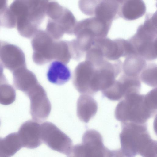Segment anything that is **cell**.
Here are the masks:
<instances>
[{
    "instance_id": "7a4b0ae2",
    "label": "cell",
    "mask_w": 157,
    "mask_h": 157,
    "mask_svg": "<svg viewBox=\"0 0 157 157\" xmlns=\"http://www.w3.org/2000/svg\"><path fill=\"white\" fill-rule=\"evenodd\" d=\"M157 112V103L147 94L134 93L122 99L117 105L115 111L116 119L122 123L130 122L146 123Z\"/></svg>"
},
{
    "instance_id": "3957f363",
    "label": "cell",
    "mask_w": 157,
    "mask_h": 157,
    "mask_svg": "<svg viewBox=\"0 0 157 157\" xmlns=\"http://www.w3.org/2000/svg\"><path fill=\"white\" fill-rule=\"evenodd\" d=\"M11 10L18 33L28 38L33 37L37 32L46 14L45 6L42 1L17 0Z\"/></svg>"
},
{
    "instance_id": "7c38bea8",
    "label": "cell",
    "mask_w": 157,
    "mask_h": 157,
    "mask_svg": "<svg viewBox=\"0 0 157 157\" xmlns=\"http://www.w3.org/2000/svg\"><path fill=\"white\" fill-rule=\"evenodd\" d=\"M17 133L22 147L34 149L38 147L43 143L41 124L34 120H28L24 122Z\"/></svg>"
},
{
    "instance_id": "d6986e66",
    "label": "cell",
    "mask_w": 157,
    "mask_h": 157,
    "mask_svg": "<svg viewBox=\"0 0 157 157\" xmlns=\"http://www.w3.org/2000/svg\"><path fill=\"white\" fill-rule=\"evenodd\" d=\"M147 64L146 61L140 56L130 55L126 57L122 63L123 73L128 76L139 77Z\"/></svg>"
},
{
    "instance_id": "8992f818",
    "label": "cell",
    "mask_w": 157,
    "mask_h": 157,
    "mask_svg": "<svg viewBox=\"0 0 157 157\" xmlns=\"http://www.w3.org/2000/svg\"><path fill=\"white\" fill-rule=\"evenodd\" d=\"M46 32L38 30L31 42L33 50L32 58L37 64L42 65L59 58L60 41H56Z\"/></svg>"
},
{
    "instance_id": "30bf717a",
    "label": "cell",
    "mask_w": 157,
    "mask_h": 157,
    "mask_svg": "<svg viewBox=\"0 0 157 157\" xmlns=\"http://www.w3.org/2000/svg\"><path fill=\"white\" fill-rule=\"evenodd\" d=\"M95 68L94 65L87 60L79 63L74 72L73 82L74 86L80 93L92 95L94 90Z\"/></svg>"
},
{
    "instance_id": "5bb4252c",
    "label": "cell",
    "mask_w": 157,
    "mask_h": 157,
    "mask_svg": "<svg viewBox=\"0 0 157 157\" xmlns=\"http://www.w3.org/2000/svg\"><path fill=\"white\" fill-rule=\"evenodd\" d=\"M12 73L14 86L26 95L39 83L34 74L26 67L18 69Z\"/></svg>"
},
{
    "instance_id": "9c48e42d",
    "label": "cell",
    "mask_w": 157,
    "mask_h": 157,
    "mask_svg": "<svg viewBox=\"0 0 157 157\" xmlns=\"http://www.w3.org/2000/svg\"><path fill=\"white\" fill-rule=\"evenodd\" d=\"M30 100V113L33 120L39 122L49 116L51 105L46 91L39 83L26 94Z\"/></svg>"
},
{
    "instance_id": "4fadbf2b",
    "label": "cell",
    "mask_w": 157,
    "mask_h": 157,
    "mask_svg": "<svg viewBox=\"0 0 157 157\" xmlns=\"http://www.w3.org/2000/svg\"><path fill=\"white\" fill-rule=\"evenodd\" d=\"M119 17L127 20H133L142 16L145 13L146 7L142 0H119Z\"/></svg>"
},
{
    "instance_id": "2e32d148",
    "label": "cell",
    "mask_w": 157,
    "mask_h": 157,
    "mask_svg": "<svg viewBox=\"0 0 157 157\" xmlns=\"http://www.w3.org/2000/svg\"><path fill=\"white\" fill-rule=\"evenodd\" d=\"M98 104L96 101L90 96L81 95L77 104V114L82 121L87 123L96 113Z\"/></svg>"
},
{
    "instance_id": "d4e9b609",
    "label": "cell",
    "mask_w": 157,
    "mask_h": 157,
    "mask_svg": "<svg viewBox=\"0 0 157 157\" xmlns=\"http://www.w3.org/2000/svg\"><path fill=\"white\" fill-rule=\"evenodd\" d=\"M0 45H1V42H0Z\"/></svg>"
},
{
    "instance_id": "8fae6325",
    "label": "cell",
    "mask_w": 157,
    "mask_h": 157,
    "mask_svg": "<svg viewBox=\"0 0 157 157\" xmlns=\"http://www.w3.org/2000/svg\"><path fill=\"white\" fill-rule=\"evenodd\" d=\"M0 64L12 73L26 67L25 54L19 47L9 43L1 42Z\"/></svg>"
},
{
    "instance_id": "603a6c76",
    "label": "cell",
    "mask_w": 157,
    "mask_h": 157,
    "mask_svg": "<svg viewBox=\"0 0 157 157\" xmlns=\"http://www.w3.org/2000/svg\"><path fill=\"white\" fill-rule=\"evenodd\" d=\"M3 67L0 64V85L8 83L7 79L3 73Z\"/></svg>"
},
{
    "instance_id": "7402d4cb",
    "label": "cell",
    "mask_w": 157,
    "mask_h": 157,
    "mask_svg": "<svg viewBox=\"0 0 157 157\" xmlns=\"http://www.w3.org/2000/svg\"><path fill=\"white\" fill-rule=\"evenodd\" d=\"M105 157H127L121 149L114 150H109Z\"/></svg>"
},
{
    "instance_id": "484cf974",
    "label": "cell",
    "mask_w": 157,
    "mask_h": 157,
    "mask_svg": "<svg viewBox=\"0 0 157 157\" xmlns=\"http://www.w3.org/2000/svg\"></svg>"
},
{
    "instance_id": "44dd1931",
    "label": "cell",
    "mask_w": 157,
    "mask_h": 157,
    "mask_svg": "<svg viewBox=\"0 0 157 157\" xmlns=\"http://www.w3.org/2000/svg\"><path fill=\"white\" fill-rule=\"evenodd\" d=\"M16 98L15 90L8 83L0 85V104L8 105L13 103Z\"/></svg>"
},
{
    "instance_id": "52a82bcc",
    "label": "cell",
    "mask_w": 157,
    "mask_h": 157,
    "mask_svg": "<svg viewBox=\"0 0 157 157\" xmlns=\"http://www.w3.org/2000/svg\"><path fill=\"white\" fill-rule=\"evenodd\" d=\"M109 149L103 144L101 134L94 129L86 130L82 142L72 147L67 157H105Z\"/></svg>"
},
{
    "instance_id": "5b68a950",
    "label": "cell",
    "mask_w": 157,
    "mask_h": 157,
    "mask_svg": "<svg viewBox=\"0 0 157 157\" xmlns=\"http://www.w3.org/2000/svg\"><path fill=\"white\" fill-rule=\"evenodd\" d=\"M46 13L50 18L46 30L52 36L59 39L65 33H73L76 20L68 10L54 2L49 5Z\"/></svg>"
},
{
    "instance_id": "277c9868",
    "label": "cell",
    "mask_w": 157,
    "mask_h": 157,
    "mask_svg": "<svg viewBox=\"0 0 157 157\" xmlns=\"http://www.w3.org/2000/svg\"><path fill=\"white\" fill-rule=\"evenodd\" d=\"M112 22L94 17L76 24L74 33L77 37L76 42L81 49L86 52L96 39L106 37Z\"/></svg>"
},
{
    "instance_id": "9a60e30c",
    "label": "cell",
    "mask_w": 157,
    "mask_h": 157,
    "mask_svg": "<svg viewBox=\"0 0 157 157\" xmlns=\"http://www.w3.org/2000/svg\"><path fill=\"white\" fill-rule=\"evenodd\" d=\"M119 0H96L93 15L112 22L119 17Z\"/></svg>"
},
{
    "instance_id": "ffe728a7",
    "label": "cell",
    "mask_w": 157,
    "mask_h": 157,
    "mask_svg": "<svg viewBox=\"0 0 157 157\" xmlns=\"http://www.w3.org/2000/svg\"><path fill=\"white\" fill-rule=\"evenodd\" d=\"M140 79L144 83L152 87L157 86V65L154 63H147L141 73Z\"/></svg>"
},
{
    "instance_id": "ac0fdd59",
    "label": "cell",
    "mask_w": 157,
    "mask_h": 157,
    "mask_svg": "<svg viewBox=\"0 0 157 157\" xmlns=\"http://www.w3.org/2000/svg\"><path fill=\"white\" fill-rule=\"evenodd\" d=\"M22 147L17 132L0 137V157H11Z\"/></svg>"
},
{
    "instance_id": "6da1fadb",
    "label": "cell",
    "mask_w": 157,
    "mask_h": 157,
    "mask_svg": "<svg viewBox=\"0 0 157 157\" xmlns=\"http://www.w3.org/2000/svg\"><path fill=\"white\" fill-rule=\"evenodd\" d=\"M121 127V149L126 156L157 157V142L150 136L146 123H122Z\"/></svg>"
},
{
    "instance_id": "e0dca14e",
    "label": "cell",
    "mask_w": 157,
    "mask_h": 157,
    "mask_svg": "<svg viewBox=\"0 0 157 157\" xmlns=\"http://www.w3.org/2000/svg\"><path fill=\"white\" fill-rule=\"evenodd\" d=\"M47 76L50 82L61 85L65 83L71 79V72L66 64L56 60L52 62L49 66Z\"/></svg>"
},
{
    "instance_id": "ba28073f",
    "label": "cell",
    "mask_w": 157,
    "mask_h": 157,
    "mask_svg": "<svg viewBox=\"0 0 157 157\" xmlns=\"http://www.w3.org/2000/svg\"><path fill=\"white\" fill-rule=\"evenodd\" d=\"M41 124L43 142L52 150L67 155L72 147V141L54 124L45 122Z\"/></svg>"
},
{
    "instance_id": "cb8c5ba5",
    "label": "cell",
    "mask_w": 157,
    "mask_h": 157,
    "mask_svg": "<svg viewBox=\"0 0 157 157\" xmlns=\"http://www.w3.org/2000/svg\"><path fill=\"white\" fill-rule=\"evenodd\" d=\"M7 7V1L0 0V12L4 10Z\"/></svg>"
}]
</instances>
